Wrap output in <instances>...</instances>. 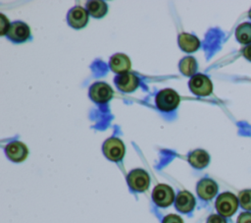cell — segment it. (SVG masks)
I'll return each mask as SVG.
<instances>
[{
	"label": "cell",
	"mask_w": 251,
	"mask_h": 223,
	"mask_svg": "<svg viewBox=\"0 0 251 223\" xmlns=\"http://www.w3.org/2000/svg\"><path fill=\"white\" fill-rule=\"evenodd\" d=\"M157 107L165 112L176 109L179 103V95L172 88H165L156 95Z\"/></svg>",
	"instance_id": "cell-1"
},
{
	"label": "cell",
	"mask_w": 251,
	"mask_h": 223,
	"mask_svg": "<svg viewBox=\"0 0 251 223\" xmlns=\"http://www.w3.org/2000/svg\"><path fill=\"white\" fill-rule=\"evenodd\" d=\"M238 200L236 196L231 193L221 194L216 200V208L218 212L225 217L231 216L237 209Z\"/></svg>",
	"instance_id": "cell-2"
},
{
	"label": "cell",
	"mask_w": 251,
	"mask_h": 223,
	"mask_svg": "<svg viewBox=\"0 0 251 223\" xmlns=\"http://www.w3.org/2000/svg\"><path fill=\"white\" fill-rule=\"evenodd\" d=\"M190 90L199 96H207L213 90V84L211 80L202 74L194 75L189 81Z\"/></svg>",
	"instance_id": "cell-3"
},
{
	"label": "cell",
	"mask_w": 251,
	"mask_h": 223,
	"mask_svg": "<svg viewBox=\"0 0 251 223\" xmlns=\"http://www.w3.org/2000/svg\"><path fill=\"white\" fill-rule=\"evenodd\" d=\"M105 156L112 161H120L125 155V145L120 139H108L103 144Z\"/></svg>",
	"instance_id": "cell-4"
},
{
	"label": "cell",
	"mask_w": 251,
	"mask_h": 223,
	"mask_svg": "<svg viewBox=\"0 0 251 223\" xmlns=\"http://www.w3.org/2000/svg\"><path fill=\"white\" fill-rule=\"evenodd\" d=\"M127 183L131 190L136 192H144L148 189L150 178L147 172L142 169H135L127 175Z\"/></svg>",
	"instance_id": "cell-5"
},
{
	"label": "cell",
	"mask_w": 251,
	"mask_h": 223,
	"mask_svg": "<svg viewBox=\"0 0 251 223\" xmlns=\"http://www.w3.org/2000/svg\"><path fill=\"white\" fill-rule=\"evenodd\" d=\"M152 198L158 206L167 207L173 203L175 194L170 186L160 184L154 188L152 193Z\"/></svg>",
	"instance_id": "cell-6"
},
{
	"label": "cell",
	"mask_w": 251,
	"mask_h": 223,
	"mask_svg": "<svg viewBox=\"0 0 251 223\" xmlns=\"http://www.w3.org/2000/svg\"><path fill=\"white\" fill-rule=\"evenodd\" d=\"M89 96L97 103H105L112 98L113 89L105 83H96L90 86Z\"/></svg>",
	"instance_id": "cell-7"
},
{
	"label": "cell",
	"mask_w": 251,
	"mask_h": 223,
	"mask_svg": "<svg viewBox=\"0 0 251 223\" xmlns=\"http://www.w3.org/2000/svg\"><path fill=\"white\" fill-rule=\"evenodd\" d=\"M7 35L14 42H24L29 37L30 30L26 24L23 22H14L10 25Z\"/></svg>",
	"instance_id": "cell-8"
},
{
	"label": "cell",
	"mask_w": 251,
	"mask_h": 223,
	"mask_svg": "<svg viewBox=\"0 0 251 223\" xmlns=\"http://www.w3.org/2000/svg\"><path fill=\"white\" fill-rule=\"evenodd\" d=\"M68 22L74 28H81L88 22V12L80 6H75L69 12Z\"/></svg>",
	"instance_id": "cell-9"
},
{
	"label": "cell",
	"mask_w": 251,
	"mask_h": 223,
	"mask_svg": "<svg viewBox=\"0 0 251 223\" xmlns=\"http://www.w3.org/2000/svg\"><path fill=\"white\" fill-rule=\"evenodd\" d=\"M115 83L117 87L124 92H131L138 86L139 81L137 77L131 73H124L116 77Z\"/></svg>",
	"instance_id": "cell-10"
},
{
	"label": "cell",
	"mask_w": 251,
	"mask_h": 223,
	"mask_svg": "<svg viewBox=\"0 0 251 223\" xmlns=\"http://www.w3.org/2000/svg\"><path fill=\"white\" fill-rule=\"evenodd\" d=\"M6 154L8 158L14 162L24 161L27 156V148L21 141H12L6 146Z\"/></svg>",
	"instance_id": "cell-11"
},
{
	"label": "cell",
	"mask_w": 251,
	"mask_h": 223,
	"mask_svg": "<svg viewBox=\"0 0 251 223\" xmlns=\"http://www.w3.org/2000/svg\"><path fill=\"white\" fill-rule=\"evenodd\" d=\"M218 192L217 184L211 179H202L197 185V194L198 195L205 200L213 198Z\"/></svg>",
	"instance_id": "cell-12"
},
{
	"label": "cell",
	"mask_w": 251,
	"mask_h": 223,
	"mask_svg": "<svg viewBox=\"0 0 251 223\" xmlns=\"http://www.w3.org/2000/svg\"><path fill=\"white\" fill-rule=\"evenodd\" d=\"M195 205L194 196L187 191L179 192L176 198V207L182 213L190 212Z\"/></svg>",
	"instance_id": "cell-13"
},
{
	"label": "cell",
	"mask_w": 251,
	"mask_h": 223,
	"mask_svg": "<svg viewBox=\"0 0 251 223\" xmlns=\"http://www.w3.org/2000/svg\"><path fill=\"white\" fill-rule=\"evenodd\" d=\"M110 68L115 73H126L130 69V60L129 58L123 53H117L113 55L110 59Z\"/></svg>",
	"instance_id": "cell-14"
},
{
	"label": "cell",
	"mask_w": 251,
	"mask_h": 223,
	"mask_svg": "<svg viewBox=\"0 0 251 223\" xmlns=\"http://www.w3.org/2000/svg\"><path fill=\"white\" fill-rule=\"evenodd\" d=\"M178 45L185 52H194L199 48L200 41L196 36L182 32L178 35Z\"/></svg>",
	"instance_id": "cell-15"
},
{
	"label": "cell",
	"mask_w": 251,
	"mask_h": 223,
	"mask_svg": "<svg viewBox=\"0 0 251 223\" xmlns=\"http://www.w3.org/2000/svg\"><path fill=\"white\" fill-rule=\"evenodd\" d=\"M188 161L194 168L202 169L208 165L210 161V156L207 151L203 149H196L189 154Z\"/></svg>",
	"instance_id": "cell-16"
},
{
	"label": "cell",
	"mask_w": 251,
	"mask_h": 223,
	"mask_svg": "<svg viewBox=\"0 0 251 223\" xmlns=\"http://www.w3.org/2000/svg\"><path fill=\"white\" fill-rule=\"evenodd\" d=\"M87 12L94 18H102L107 13L108 7L104 1L95 0V1H88L86 4Z\"/></svg>",
	"instance_id": "cell-17"
},
{
	"label": "cell",
	"mask_w": 251,
	"mask_h": 223,
	"mask_svg": "<svg viewBox=\"0 0 251 223\" xmlns=\"http://www.w3.org/2000/svg\"><path fill=\"white\" fill-rule=\"evenodd\" d=\"M235 36L240 43L249 44L251 42V23L239 25L235 30Z\"/></svg>",
	"instance_id": "cell-18"
},
{
	"label": "cell",
	"mask_w": 251,
	"mask_h": 223,
	"mask_svg": "<svg viewBox=\"0 0 251 223\" xmlns=\"http://www.w3.org/2000/svg\"><path fill=\"white\" fill-rule=\"evenodd\" d=\"M197 69V63L193 57H184L179 62V70L184 76H192Z\"/></svg>",
	"instance_id": "cell-19"
},
{
	"label": "cell",
	"mask_w": 251,
	"mask_h": 223,
	"mask_svg": "<svg viewBox=\"0 0 251 223\" xmlns=\"http://www.w3.org/2000/svg\"><path fill=\"white\" fill-rule=\"evenodd\" d=\"M239 203L242 208L251 210V190H244L239 193Z\"/></svg>",
	"instance_id": "cell-20"
},
{
	"label": "cell",
	"mask_w": 251,
	"mask_h": 223,
	"mask_svg": "<svg viewBox=\"0 0 251 223\" xmlns=\"http://www.w3.org/2000/svg\"><path fill=\"white\" fill-rule=\"evenodd\" d=\"M163 223H183V221L178 215L169 214L163 219Z\"/></svg>",
	"instance_id": "cell-21"
},
{
	"label": "cell",
	"mask_w": 251,
	"mask_h": 223,
	"mask_svg": "<svg viewBox=\"0 0 251 223\" xmlns=\"http://www.w3.org/2000/svg\"><path fill=\"white\" fill-rule=\"evenodd\" d=\"M237 223H251V213L242 212L237 218Z\"/></svg>",
	"instance_id": "cell-22"
},
{
	"label": "cell",
	"mask_w": 251,
	"mask_h": 223,
	"mask_svg": "<svg viewBox=\"0 0 251 223\" xmlns=\"http://www.w3.org/2000/svg\"><path fill=\"white\" fill-rule=\"evenodd\" d=\"M207 223H226V220L224 219V217H222L221 215L213 214V215H211V216L208 218Z\"/></svg>",
	"instance_id": "cell-23"
},
{
	"label": "cell",
	"mask_w": 251,
	"mask_h": 223,
	"mask_svg": "<svg viewBox=\"0 0 251 223\" xmlns=\"http://www.w3.org/2000/svg\"><path fill=\"white\" fill-rule=\"evenodd\" d=\"M1 19H2V21H1V31H0V33H1V34H4V33H5V30L8 31V29H9V28H8L7 26H5V23L7 24L8 21H7L6 17H5L3 14H1Z\"/></svg>",
	"instance_id": "cell-24"
},
{
	"label": "cell",
	"mask_w": 251,
	"mask_h": 223,
	"mask_svg": "<svg viewBox=\"0 0 251 223\" xmlns=\"http://www.w3.org/2000/svg\"><path fill=\"white\" fill-rule=\"evenodd\" d=\"M242 53H243V56H244L247 60L251 61V43L248 44V45L242 50Z\"/></svg>",
	"instance_id": "cell-25"
},
{
	"label": "cell",
	"mask_w": 251,
	"mask_h": 223,
	"mask_svg": "<svg viewBox=\"0 0 251 223\" xmlns=\"http://www.w3.org/2000/svg\"><path fill=\"white\" fill-rule=\"evenodd\" d=\"M248 15H249V18H250V19H251V9H250V10H249V14H248Z\"/></svg>",
	"instance_id": "cell-26"
}]
</instances>
